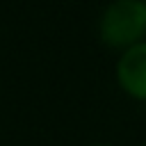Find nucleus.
Masks as SVG:
<instances>
[{
  "label": "nucleus",
  "instance_id": "1",
  "mask_svg": "<svg viewBox=\"0 0 146 146\" xmlns=\"http://www.w3.org/2000/svg\"><path fill=\"white\" fill-rule=\"evenodd\" d=\"M98 36L121 52L146 41V0H112L100 14Z\"/></svg>",
  "mask_w": 146,
  "mask_h": 146
},
{
  "label": "nucleus",
  "instance_id": "2",
  "mask_svg": "<svg viewBox=\"0 0 146 146\" xmlns=\"http://www.w3.org/2000/svg\"><path fill=\"white\" fill-rule=\"evenodd\" d=\"M116 82L130 98L146 103V41L121 52L116 62Z\"/></svg>",
  "mask_w": 146,
  "mask_h": 146
},
{
  "label": "nucleus",
  "instance_id": "3",
  "mask_svg": "<svg viewBox=\"0 0 146 146\" xmlns=\"http://www.w3.org/2000/svg\"><path fill=\"white\" fill-rule=\"evenodd\" d=\"M91 146H110V144H91Z\"/></svg>",
  "mask_w": 146,
  "mask_h": 146
},
{
  "label": "nucleus",
  "instance_id": "4",
  "mask_svg": "<svg viewBox=\"0 0 146 146\" xmlns=\"http://www.w3.org/2000/svg\"><path fill=\"white\" fill-rule=\"evenodd\" d=\"M141 146H146V144H141Z\"/></svg>",
  "mask_w": 146,
  "mask_h": 146
}]
</instances>
